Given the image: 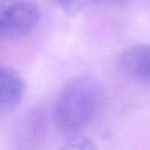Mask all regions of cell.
Wrapping results in <instances>:
<instances>
[{"mask_svg": "<svg viewBox=\"0 0 150 150\" xmlns=\"http://www.w3.org/2000/svg\"><path fill=\"white\" fill-rule=\"evenodd\" d=\"M94 1H101V0H56V3L63 11L67 13L68 15H72L80 11L88 3Z\"/></svg>", "mask_w": 150, "mask_h": 150, "instance_id": "8992f818", "label": "cell"}, {"mask_svg": "<svg viewBox=\"0 0 150 150\" xmlns=\"http://www.w3.org/2000/svg\"><path fill=\"white\" fill-rule=\"evenodd\" d=\"M104 100L103 86L91 75L76 76L65 86L57 99L54 116L62 133L78 135L92 125Z\"/></svg>", "mask_w": 150, "mask_h": 150, "instance_id": "6da1fadb", "label": "cell"}, {"mask_svg": "<svg viewBox=\"0 0 150 150\" xmlns=\"http://www.w3.org/2000/svg\"><path fill=\"white\" fill-rule=\"evenodd\" d=\"M25 91L22 75L11 67L0 65V113L15 109Z\"/></svg>", "mask_w": 150, "mask_h": 150, "instance_id": "277c9868", "label": "cell"}, {"mask_svg": "<svg viewBox=\"0 0 150 150\" xmlns=\"http://www.w3.org/2000/svg\"><path fill=\"white\" fill-rule=\"evenodd\" d=\"M119 66L127 77L150 86V45L139 44L127 50L119 59Z\"/></svg>", "mask_w": 150, "mask_h": 150, "instance_id": "3957f363", "label": "cell"}, {"mask_svg": "<svg viewBox=\"0 0 150 150\" xmlns=\"http://www.w3.org/2000/svg\"><path fill=\"white\" fill-rule=\"evenodd\" d=\"M64 149H73V150H88V149H96L97 146L95 142L88 137L79 135L70 136L65 145L63 146Z\"/></svg>", "mask_w": 150, "mask_h": 150, "instance_id": "5b68a950", "label": "cell"}, {"mask_svg": "<svg viewBox=\"0 0 150 150\" xmlns=\"http://www.w3.org/2000/svg\"><path fill=\"white\" fill-rule=\"evenodd\" d=\"M40 19L31 0H0V38L18 39L28 35Z\"/></svg>", "mask_w": 150, "mask_h": 150, "instance_id": "7a4b0ae2", "label": "cell"}]
</instances>
